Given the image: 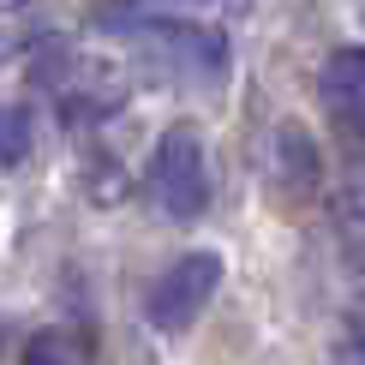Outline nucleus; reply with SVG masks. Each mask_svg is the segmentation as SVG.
<instances>
[{
  "mask_svg": "<svg viewBox=\"0 0 365 365\" xmlns=\"http://www.w3.org/2000/svg\"><path fill=\"white\" fill-rule=\"evenodd\" d=\"M150 192L174 222H197L210 204V162H204V138L192 126H168L150 150Z\"/></svg>",
  "mask_w": 365,
  "mask_h": 365,
  "instance_id": "obj_1",
  "label": "nucleus"
},
{
  "mask_svg": "<svg viewBox=\"0 0 365 365\" xmlns=\"http://www.w3.org/2000/svg\"><path fill=\"white\" fill-rule=\"evenodd\" d=\"M150 24H126V36L138 42V48L156 60V66H168L180 72V78H210L216 84L222 78V66H227V42L216 36L210 24H197V19H168V12H144Z\"/></svg>",
  "mask_w": 365,
  "mask_h": 365,
  "instance_id": "obj_2",
  "label": "nucleus"
},
{
  "mask_svg": "<svg viewBox=\"0 0 365 365\" xmlns=\"http://www.w3.org/2000/svg\"><path fill=\"white\" fill-rule=\"evenodd\" d=\"M216 287H222V252H186V257H174V264L150 282V294H144L150 329H186L192 317L216 299Z\"/></svg>",
  "mask_w": 365,
  "mask_h": 365,
  "instance_id": "obj_3",
  "label": "nucleus"
},
{
  "mask_svg": "<svg viewBox=\"0 0 365 365\" xmlns=\"http://www.w3.org/2000/svg\"><path fill=\"white\" fill-rule=\"evenodd\" d=\"M317 102L341 132H365V48H336L317 72Z\"/></svg>",
  "mask_w": 365,
  "mask_h": 365,
  "instance_id": "obj_4",
  "label": "nucleus"
},
{
  "mask_svg": "<svg viewBox=\"0 0 365 365\" xmlns=\"http://www.w3.org/2000/svg\"><path fill=\"white\" fill-rule=\"evenodd\" d=\"M276 162H282V174L294 180L299 192L317 186V150H312V132L306 126H282L276 132Z\"/></svg>",
  "mask_w": 365,
  "mask_h": 365,
  "instance_id": "obj_5",
  "label": "nucleus"
},
{
  "mask_svg": "<svg viewBox=\"0 0 365 365\" xmlns=\"http://www.w3.org/2000/svg\"><path fill=\"white\" fill-rule=\"evenodd\" d=\"M24 365H90V354L72 329H42V336H30Z\"/></svg>",
  "mask_w": 365,
  "mask_h": 365,
  "instance_id": "obj_6",
  "label": "nucleus"
},
{
  "mask_svg": "<svg viewBox=\"0 0 365 365\" xmlns=\"http://www.w3.org/2000/svg\"><path fill=\"white\" fill-rule=\"evenodd\" d=\"M24 156H30V126H24V114L0 108V168H12V162H24Z\"/></svg>",
  "mask_w": 365,
  "mask_h": 365,
  "instance_id": "obj_7",
  "label": "nucleus"
},
{
  "mask_svg": "<svg viewBox=\"0 0 365 365\" xmlns=\"http://www.w3.org/2000/svg\"><path fill=\"white\" fill-rule=\"evenodd\" d=\"M336 365H365V329H359V336H347V341L336 347Z\"/></svg>",
  "mask_w": 365,
  "mask_h": 365,
  "instance_id": "obj_8",
  "label": "nucleus"
},
{
  "mask_svg": "<svg viewBox=\"0 0 365 365\" xmlns=\"http://www.w3.org/2000/svg\"><path fill=\"white\" fill-rule=\"evenodd\" d=\"M30 48V36H19V30H0V66H6L12 54H24Z\"/></svg>",
  "mask_w": 365,
  "mask_h": 365,
  "instance_id": "obj_9",
  "label": "nucleus"
},
{
  "mask_svg": "<svg viewBox=\"0 0 365 365\" xmlns=\"http://www.w3.org/2000/svg\"><path fill=\"white\" fill-rule=\"evenodd\" d=\"M150 6H186V12H210V6H234V0H150Z\"/></svg>",
  "mask_w": 365,
  "mask_h": 365,
  "instance_id": "obj_10",
  "label": "nucleus"
}]
</instances>
